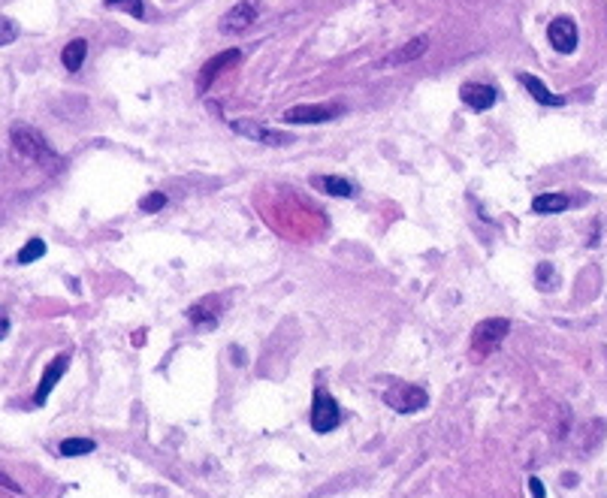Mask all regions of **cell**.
Instances as JSON below:
<instances>
[{"mask_svg":"<svg viewBox=\"0 0 607 498\" xmlns=\"http://www.w3.org/2000/svg\"><path fill=\"white\" fill-rule=\"evenodd\" d=\"M10 142H12V151L21 155L25 160H34V163H43V166H51L58 170V155L49 148V142L43 139L40 130H34L30 124H15L10 130Z\"/></svg>","mask_w":607,"mask_h":498,"instance_id":"cell-1","label":"cell"},{"mask_svg":"<svg viewBox=\"0 0 607 498\" xmlns=\"http://www.w3.org/2000/svg\"><path fill=\"white\" fill-rule=\"evenodd\" d=\"M507 332H511V320L507 317L481 320V324L472 329V354L477 359H487L490 354H496V348L507 339Z\"/></svg>","mask_w":607,"mask_h":498,"instance_id":"cell-2","label":"cell"},{"mask_svg":"<svg viewBox=\"0 0 607 498\" xmlns=\"http://www.w3.org/2000/svg\"><path fill=\"white\" fill-rule=\"evenodd\" d=\"M384 402L390 405L393 411H399V414H417V411L426 408L429 393H426L423 387H417V384H405V381H396V384H393V387L384 393Z\"/></svg>","mask_w":607,"mask_h":498,"instance_id":"cell-3","label":"cell"},{"mask_svg":"<svg viewBox=\"0 0 607 498\" xmlns=\"http://www.w3.org/2000/svg\"><path fill=\"white\" fill-rule=\"evenodd\" d=\"M345 112L341 103H306V106H290L284 115L287 124H323V121H332Z\"/></svg>","mask_w":607,"mask_h":498,"instance_id":"cell-4","label":"cell"},{"mask_svg":"<svg viewBox=\"0 0 607 498\" xmlns=\"http://www.w3.org/2000/svg\"><path fill=\"white\" fill-rule=\"evenodd\" d=\"M339 417H341V414H339L336 398L326 393L323 387H317L314 389V402H311V426H314V432H321V435L332 432V429L339 426Z\"/></svg>","mask_w":607,"mask_h":498,"instance_id":"cell-5","label":"cell"},{"mask_svg":"<svg viewBox=\"0 0 607 498\" xmlns=\"http://www.w3.org/2000/svg\"><path fill=\"white\" fill-rule=\"evenodd\" d=\"M547 40H550V45H553V52H559V55H571V52L577 49V43H580L577 25H574L568 15H559V19L550 21Z\"/></svg>","mask_w":607,"mask_h":498,"instance_id":"cell-6","label":"cell"},{"mask_svg":"<svg viewBox=\"0 0 607 498\" xmlns=\"http://www.w3.org/2000/svg\"><path fill=\"white\" fill-rule=\"evenodd\" d=\"M230 127L236 130L239 136L245 139H254V142H263V145H272V148H282V145H290L293 139L287 133H278V130H269L257 121H248V118H239V121H230Z\"/></svg>","mask_w":607,"mask_h":498,"instance_id":"cell-7","label":"cell"},{"mask_svg":"<svg viewBox=\"0 0 607 498\" xmlns=\"http://www.w3.org/2000/svg\"><path fill=\"white\" fill-rule=\"evenodd\" d=\"M239 58H242V52L239 49H227V52H221V55H215V58H209L206 64H203V70H200V76H196V91L200 94H206V91L211 88V82L221 76L227 67H233V64H239Z\"/></svg>","mask_w":607,"mask_h":498,"instance_id":"cell-8","label":"cell"},{"mask_svg":"<svg viewBox=\"0 0 607 498\" xmlns=\"http://www.w3.org/2000/svg\"><path fill=\"white\" fill-rule=\"evenodd\" d=\"M254 21H257L254 3H251V0H242V3L230 6V10L224 12V19H221V34H227V36H233V34H245V30L251 27Z\"/></svg>","mask_w":607,"mask_h":498,"instance_id":"cell-9","label":"cell"},{"mask_svg":"<svg viewBox=\"0 0 607 498\" xmlns=\"http://www.w3.org/2000/svg\"><path fill=\"white\" fill-rule=\"evenodd\" d=\"M459 97H462V103L474 112H487L499 103V91L492 85H481V82H466V85L459 88Z\"/></svg>","mask_w":607,"mask_h":498,"instance_id":"cell-10","label":"cell"},{"mask_svg":"<svg viewBox=\"0 0 607 498\" xmlns=\"http://www.w3.org/2000/svg\"><path fill=\"white\" fill-rule=\"evenodd\" d=\"M67 365H70V356H67V354H58V356L51 359L49 365H45L43 381H40V387H36V393H34V405H45V398H49V393L58 387V381L64 378Z\"/></svg>","mask_w":607,"mask_h":498,"instance_id":"cell-11","label":"cell"},{"mask_svg":"<svg viewBox=\"0 0 607 498\" xmlns=\"http://www.w3.org/2000/svg\"><path fill=\"white\" fill-rule=\"evenodd\" d=\"M187 317H191L194 326L211 329V326L218 324V320H221V299H218V296H203L196 305H191Z\"/></svg>","mask_w":607,"mask_h":498,"instance_id":"cell-12","label":"cell"},{"mask_svg":"<svg viewBox=\"0 0 607 498\" xmlns=\"http://www.w3.org/2000/svg\"><path fill=\"white\" fill-rule=\"evenodd\" d=\"M426 49H429V36H414V40H408L405 45H399L396 52H390L384 60H381V67H402V64H411V60H417V58H423L426 55Z\"/></svg>","mask_w":607,"mask_h":498,"instance_id":"cell-13","label":"cell"},{"mask_svg":"<svg viewBox=\"0 0 607 498\" xmlns=\"http://www.w3.org/2000/svg\"><path fill=\"white\" fill-rule=\"evenodd\" d=\"M517 79H520V85L532 94V100L538 106H565V97L562 94H553V91L544 85L538 76H532V73H517Z\"/></svg>","mask_w":607,"mask_h":498,"instance_id":"cell-14","label":"cell"},{"mask_svg":"<svg viewBox=\"0 0 607 498\" xmlns=\"http://www.w3.org/2000/svg\"><path fill=\"white\" fill-rule=\"evenodd\" d=\"M85 58H88V40H82V36L70 40L64 45V52H60V64H64L67 73H79Z\"/></svg>","mask_w":607,"mask_h":498,"instance_id":"cell-15","label":"cell"},{"mask_svg":"<svg viewBox=\"0 0 607 498\" xmlns=\"http://www.w3.org/2000/svg\"><path fill=\"white\" fill-rule=\"evenodd\" d=\"M571 205V199L565 194H538L532 199V212L535 214H559Z\"/></svg>","mask_w":607,"mask_h":498,"instance_id":"cell-16","label":"cell"},{"mask_svg":"<svg viewBox=\"0 0 607 498\" xmlns=\"http://www.w3.org/2000/svg\"><path fill=\"white\" fill-rule=\"evenodd\" d=\"M314 185L321 190H326V194H332V196H341V199H347V196L356 194V188L347 179H341V175H321Z\"/></svg>","mask_w":607,"mask_h":498,"instance_id":"cell-17","label":"cell"},{"mask_svg":"<svg viewBox=\"0 0 607 498\" xmlns=\"http://www.w3.org/2000/svg\"><path fill=\"white\" fill-rule=\"evenodd\" d=\"M94 450H97V444L88 438H64L58 444L60 456H85V453H94Z\"/></svg>","mask_w":607,"mask_h":498,"instance_id":"cell-18","label":"cell"},{"mask_svg":"<svg viewBox=\"0 0 607 498\" xmlns=\"http://www.w3.org/2000/svg\"><path fill=\"white\" fill-rule=\"evenodd\" d=\"M106 10H124L133 19H146V3L142 0H103Z\"/></svg>","mask_w":607,"mask_h":498,"instance_id":"cell-19","label":"cell"},{"mask_svg":"<svg viewBox=\"0 0 607 498\" xmlns=\"http://www.w3.org/2000/svg\"><path fill=\"white\" fill-rule=\"evenodd\" d=\"M45 254V242L43 239H30L25 248L15 254V263H21V266H27V263H34V260H40Z\"/></svg>","mask_w":607,"mask_h":498,"instance_id":"cell-20","label":"cell"},{"mask_svg":"<svg viewBox=\"0 0 607 498\" xmlns=\"http://www.w3.org/2000/svg\"><path fill=\"white\" fill-rule=\"evenodd\" d=\"M166 205V194L163 190H151V194H146L139 199V209L142 212H148V214H154V212H161Z\"/></svg>","mask_w":607,"mask_h":498,"instance_id":"cell-21","label":"cell"},{"mask_svg":"<svg viewBox=\"0 0 607 498\" xmlns=\"http://www.w3.org/2000/svg\"><path fill=\"white\" fill-rule=\"evenodd\" d=\"M15 36H19V25H15L10 15H0V45H10Z\"/></svg>","mask_w":607,"mask_h":498,"instance_id":"cell-22","label":"cell"},{"mask_svg":"<svg viewBox=\"0 0 607 498\" xmlns=\"http://www.w3.org/2000/svg\"><path fill=\"white\" fill-rule=\"evenodd\" d=\"M529 489H532V498H544L547 493H544V484L538 477H529Z\"/></svg>","mask_w":607,"mask_h":498,"instance_id":"cell-23","label":"cell"},{"mask_svg":"<svg viewBox=\"0 0 607 498\" xmlns=\"http://www.w3.org/2000/svg\"><path fill=\"white\" fill-rule=\"evenodd\" d=\"M6 335H10V317H6V311L0 308V341H3Z\"/></svg>","mask_w":607,"mask_h":498,"instance_id":"cell-24","label":"cell"}]
</instances>
